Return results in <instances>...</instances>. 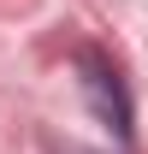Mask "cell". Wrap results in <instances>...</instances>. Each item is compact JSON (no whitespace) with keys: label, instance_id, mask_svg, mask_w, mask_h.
Instances as JSON below:
<instances>
[{"label":"cell","instance_id":"obj_2","mask_svg":"<svg viewBox=\"0 0 148 154\" xmlns=\"http://www.w3.org/2000/svg\"><path fill=\"white\" fill-rule=\"evenodd\" d=\"M54 154H101V148H77V142H59Z\"/></svg>","mask_w":148,"mask_h":154},{"label":"cell","instance_id":"obj_1","mask_svg":"<svg viewBox=\"0 0 148 154\" xmlns=\"http://www.w3.org/2000/svg\"><path fill=\"white\" fill-rule=\"evenodd\" d=\"M71 59H77V83H83L89 113L101 125H113L119 136H130V95H125V83H119V71H113V59L101 48H77Z\"/></svg>","mask_w":148,"mask_h":154}]
</instances>
